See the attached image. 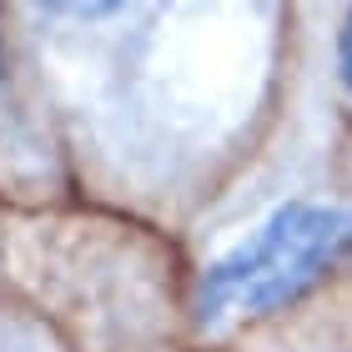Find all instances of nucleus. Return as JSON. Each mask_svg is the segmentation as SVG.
Masks as SVG:
<instances>
[{"instance_id": "1", "label": "nucleus", "mask_w": 352, "mask_h": 352, "mask_svg": "<svg viewBox=\"0 0 352 352\" xmlns=\"http://www.w3.org/2000/svg\"><path fill=\"white\" fill-rule=\"evenodd\" d=\"M186 242L81 206H0V307L56 352H191Z\"/></svg>"}, {"instance_id": "2", "label": "nucleus", "mask_w": 352, "mask_h": 352, "mask_svg": "<svg viewBox=\"0 0 352 352\" xmlns=\"http://www.w3.org/2000/svg\"><path fill=\"white\" fill-rule=\"evenodd\" d=\"M191 352H352V247L297 297Z\"/></svg>"}]
</instances>
